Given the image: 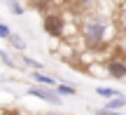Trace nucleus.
Instances as JSON below:
<instances>
[{
	"label": "nucleus",
	"instance_id": "obj_1",
	"mask_svg": "<svg viewBox=\"0 0 126 115\" xmlns=\"http://www.w3.org/2000/svg\"><path fill=\"white\" fill-rule=\"evenodd\" d=\"M108 19L103 17H89L84 23H82V33H84V40L89 42V45H100V42L105 40V35H108Z\"/></svg>",
	"mask_w": 126,
	"mask_h": 115
},
{
	"label": "nucleus",
	"instance_id": "obj_2",
	"mask_svg": "<svg viewBox=\"0 0 126 115\" xmlns=\"http://www.w3.org/2000/svg\"><path fill=\"white\" fill-rule=\"evenodd\" d=\"M42 28H45L47 35L61 38L63 35V17H59V14H45V19H42Z\"/></svg>",
	"mask_w": 126,
	"mask_h": 115
},
{
	"label": "nucleus",
	"instance_id": "obj_3",
	"mask_svg": "<svg viewBox=\"0 0 126 115\" xmlns=\"http://www.w3.org/2000/svg\"><path fill=\"white\" fill-rule=\"evenodd\" d=\"M28 94L35 96V99H42V101H47V103H54V106L63 103L61 101V94L56 92V89H49L47 85H42V87H31V89H28Z\"/></svg>",
	"mask_w": 126,
	"mask_h": 115
},
{
	"label": "nucleus",
	"instance_id": "obj_4",
	"mask_svg": "<svg viewBox=\"0 0 126 115\" xmlns=\"http://www.w3.org/2000/svg\"><path fill=\"white\" fill-rule=\"evenodd\" d=\"M105 68H108V73L112 75V78H126V64L119 59H110L108 64H105Z\"/></svg>",
	"mask_w": 126,
	"mask_h": 115
},
{
	"label": "nucleus",
	"instance_id": "obj_5",
	"mask_svg": "<svg viewBox=\"0 0 126 115\" xmlns=\"http://www.w3.org/2000/svg\"><path fill=\"white\" fill-rule=\"evenodd\" d=\"M126 106V99L122 96V94H117V96H112V101H108L103 106V113H110V111H119V108Z\"/></svg>",
	"mask_w": 126,
	"mask_h": 115
},
{
	"label": "nucleus",
	"instance_id": "obj_6",
	"mask_svg": "<svg viewBox=\"0 0 126 115\" xmlns=\"http://www.w3.org/2000/svg\"><path fill=\"white\" fill-rule=\"evenodd\" d=\"M33 78H35V82H40V85H47V87H56V80H54V78H49V75H45L42 70H35V73H33Z\"/></svg>",
	"mask_w": 126,
	"mask_h": 115
},
{
	"label": "nucleus",
	"instance_id": "obj_7",
	"mask_svg": "<svg viewBox=\"0 0 126 115\" xmlns=\"http://www.w3.org/2000/svg\"><path fill=\"white\" fill-rule=\"evenodd\" d=\"M2 2L7 5V9H9L12 14H16V17H21V14L26 12V7H23V5L19 2V0H2Z\"/></svg>",
	"mask_w": 126,
	"mask_h": 115
},
{
	"label": "nucleus",
	"instance_id": "obj_8",
	"mask_svg": "<svg viewBox=\"0 0 126 115\" xmlns=\"http://www.w3.org/2000/svg\"><path fill=\"white\" fill-rule=\"evenodd\" d=\"M26 68H33V70H42L45 68V64H40V61H35V59H31V56H23V61H21Z\"/></svg>",
	"mask_w": 126,
	"mask_h": 115
},
{
	"label": "nucleus",
	"instance_id": "obj_9",
	"mask_svg": "<svg viewBox=\"0 0 126 115\" xmlns=\"http://www.w3.org/2000/svg\"><path fill=\"white\" fill-rule=\"evenodd\" d=\"M7 40L12 42V47H14V49H26V42H23V38H21V35H14V33H12Z\"/></svg>",
	"mask_w": 126,
	"mask_h": 115
},
{
	"label": "nucleus",
	"instance_id": "obj_10",
	"mask_svg": "<svg viewBox=\"0 0 126 115\" xmlns=\"http://www.w3.org/2000/svg\"><path fill=\"white\" fill-rule=\"evenodd\" d=\"M96 92H98V96H105V99H112V96H117V89H112V87H98L96 89Z\"/></svg>",
	"mask_w": 126,
	"mask_h": 115
},
{
	"label": "nucleus",
	"instance_id": "obj_11",
	"mask_svg": "<svg viewBox=\"0 0 126 115\" xmlns=\"http://www.w3.org/2000/svg\"><path fill=\"white\" fill-rule=\"evenodd\" d=\"M56 92L61 96H72L75 94V87H70V85H56Z\"/></svg>",
	"mask_w": 126,
	"mask_h": 115
},
{
	"label": "nucleus",
	"instance_id": "obj_12",
	"mask_svg": "<svg viewBox=\"0 0 126 115\" xmlns=\"http://www.w3.org/2000/svg\"><path fill=\"white\" fill-rule=\"evenodd\" d=\"M0 61H2L5 66H9V68H16V64H14V59H12V56H9V54H7L5 49H0Z\"/></svg>",
	"mask_w": 126,
	"mask_h": 115
},
{
	"label": "nucleus",
	"instance_id": "obj_13",
	"mask_svg": "<svg viewBox=\"0 0 126 115\" xmlns=\"http://www.w3.org/2000/svg\"><path fill=\"white\" fill-rule=\"evenodd\" d=\"M9 35H12V31H9V26H7V23H2V21H0V38H2V40H7Z\"/></svg>",
	"mask_w": 126,
	"mask_h": 115
},
{
	"label": "nucleus",
	"instance_id": "obj_14",
	"mask_svg": "<svg viewBox=\"0 0 126 115\" xmlns=\"http://www.w3.org/2000/svg\"><path fill=\"white\" fill-rule=\"evenodd\" d=\"M75 2H77V7H79V9H86V7H91V5H96L98 0H75Z\"/></svg>",
	"mask_w": 126,
	"mask_h": 115
},
{
	"label": "nucleus",
	"instance_id": "obj_15",
	"mask_svg": "<svg viewBox=\"0 0 126 115\" xmlns=\"http://www.w3.org/2000/svg\"><path fill=\"white\" fill-rule=\"evenodd\" d=\"M124 23H126V7H124Z\"/></svg>",
	"mask_w": 126,
	"mask_h": 115
},
{
	"label": "nucleus",
	"instance_id": "obj_16",
	"mask_svg": "<svg viewBox=\"0 0 126 115\" xmlns=\"http://www.w3.org/2000/svg\"><path fill=\"white\" fill-rule=\"evenodd\" d=\"M124 52H126V42H124Z\"/></svg>",
	"mask_w": 126,
	"mask_h": 115
}]
</instances>
